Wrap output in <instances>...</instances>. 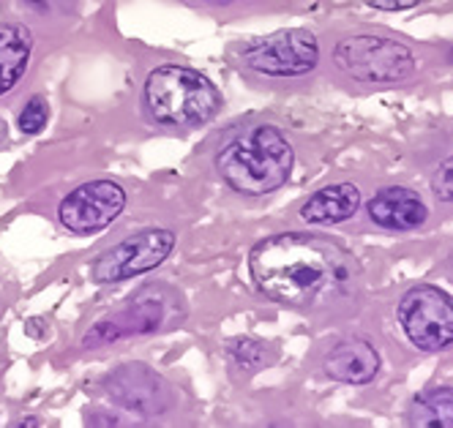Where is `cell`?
Instances as JSON below:
<instances>
[{
    "mask_svg": "<svg viewBox=\"0 0 453 428\" xmlns=\"http://www.w3.org/2000/svg\"><path fill=\"white\" fill-rule=\"evenodd\" d=\"M246 69L265 77H301L319 60V44L309 30H279L241 52Z\"/></svg>",
    "mask_w": 453,
    "mask_h": 428,
    "instance_id": "obj_7",
    "label": "cell"
},
{
    "mask_svg": "<svg viewBox=\"0 0 453 428\" xmlns=\"http://www.w3.org/2000/svg\"><path fill=\"white\" fill-rule=\"evenodd\" d=\"M50 120V104L44 96H30V102H25V107L19 110V118H17V126L22 134H39V131H44Z\"/></svg>",
    "mask_w": 453,
    "mask_h": 428,
    "instance_id": "obj_17",
    "label": "cell"
},
{
    "mask_svg": "<svg viewBox=\"0 0 453 428\" xmlns=\"http://www.w3.org/2000/svg\"><path fill=\"white\" fill-rule=\"evenodd\" d=\"M399 322L418 349L440 352L453 344V298L437 287H415L399 303Z\"/></svg>",
    "mask_w": 453,
    "mask_h": 428,
    "instance_id": "obj_6",
    "label": "cell"
},
{
    "mask_svg": "<svg viewBox=\"0 0 453 428\" xmlns=\"http://www.w3.org/2000/svg\"><path fill=\"white\" fill-rule=\"evenodd\" d=\"M410 425H442L450 428L453 425V387H434L424 396H418L415 404L410 407L407 415Z\"/></svg>",
    "mask_w": 453,
    "mask_h": 428,
    "instance_id": "obj_15",
    "label": "cell"
},
{
    "mask_svg": "<svg viewBox=\"0 0 453 428\" xmlns=\"http://www.w3.org/2000/svg\"><path fill=\"white\" fill-rule=\"evenodd\" d=\"M126 208V191L112 180H88L69 191L58 205L60 224L74 235H96Z\"/></svg>",
    "mask_w": 453,
    "mask_h": 428,
    "instance_id": "obj_8",
    "label": "cell"
},
{
    "mask_svg": "<svg viewBox=\"0 0 453 428\" xmlns=\"http://www.w3.org/2000/svg\"><path fill=\"white\" fill-rule=\"evenodd\" d=\"M432 191L437 200L453 203V156L440 164V170L432 175Z\"/></svg>",
    "mask_w": 453,
    "mask_h": 428,
    "instance_id": "obj_18",
    "label": "cell"
},
{
    "mask_svg": "<svg viewBox=\"0 0 453 428\" xmlns=\"http://www.w3.org/2000/svg\"><path fill=\"white\" fill-rule=\"evenodd\" d=\"M254 284L289 309H319L344 301L358 281V262L339 243L317 235H276L249 256Z\"/></svg>",
    "mask_w": 453,
    "mask_h": 428,
    "instance_id": "obj_1",
    "label": "cell"
},
{
    "mask_svg": "<svg viewBox=\"0 0 453 428\" xmlns=\"http://www.w3.org/2000/svg\"><path fill=\"white\" fill-rule=\"evenodd\" d=\"M336 65L352 80L391 85L412 77L415 55L407 44L385 36H349L334 52Z\"/></svg>",
    "mask_w": 453,
    "mask_h": 428,
    "instance_id": "obj_4",
    "label": "cell"
},
{
    "mask_svg": "<svg viewBox=\"0 0 453 428\" xmlns=\"http://www.w3.org/2000/svg\"><path fill=\"white\" fill-rule=\"evenodd\" d=\"M6 131H9V128H6V120H4V118H0V142H4V140H6Z\"/></svg>",
    "mask_w": 453,
    "mask_h": 428,
    "instance_id": "obj_21",
    "label": "cell"
},
{
    "mask_svg": "<svg viewBox=\"0 0 453 428\" xmlns=\"http://www.w3.org/2000/svg\"><path fill=\"white\" fill-rule=\"evenodd\" d=\"M366 4L382 11H402V9H412L418 0H366Z\"/></svg>",
    "mask_w": 453,
    "mask_h": 428,
    "instance_id": "obj_19",
    "label": "cell"
},
{
    "mask_svg": "<svg viewBox=\"0 0 453 428\" xmlns=\"http://www.w3.org/2000/svg\"><path fill=\"white\" fill-rule=\"evenodd\" d=\"M175 248V235L170 229H142L137 235H128L115 248L104 251L90 265V279L96 284H118L148 271H156Z\"/></svg>",
    "mask_w": 453,
    "mask_h": 428,
    "instance_id": "obj_5",
    "label": "cell"
},
{
    "mask_svg": "<svg viewBox=\"0 0 453 428\" xmlns=\"http://www.w3.org/2000/svg\"><path fill=\"white\" fill-rule=\"evenodd\" d=\"M161 319H165V303H161L158 298H148V294H142V298L128 303V309L118 311L115 317L96 322L88 331L85 347H102V344L118 341L123 336H140V333L158 331Z\"/></svg>",
    "mask_w": 453,
    "mask_h": 428,
    "instance_id": "obj_9",
    "label": "cell"
},
{
    "mask_svg": "<svg viewBox=\"0 0 453 428\" xmlns=\"http://www.w3.org/2000/svg\"><path fill=\"white\" fill-rule=\"evenodd\" d=\"M34 36L25 25L0 22V96L9 93L27 72Z\"/></svg>",
    "mask_w": 453,
    "mask_h": 428,
    "instance_id": "obj_14",
    "label": "cell"
},
{
    "mask_svg": "<svg viewBox=\"0 0 453 428\" xmlns=\"http://www.w3.org/2000/svg\"><path fill=\"white\" fill-rule=\"evenodd\" d=\"M110 393L120 407H128L134 412L150 415L165 407V385L142 366H128L110 377Z\"/></svg>",
    "mask_w": 453,
    "mask_h": 428,
    "instance_id": "obj_10",
    "label": "cell"
},
{
    "mask_svg": "<svg viewBox=\"0 0 453 428\" xmlns=\"http://www.w3.org/2000/svg\"><path fill=\"white\" fill-rule=\"evenodd\" d=\"M25 6H30L34 11H39V14H47V11H52L55 6H60L63 0H22Z\"/></svg>",
    "mask_w": 453,
    "mask_h": 428,
    "instance_id": "obj_20",
    "label": "cell"
},
{
    "mask_svg": "<svg viewBox=\"0 0 453 428\" xmlns=\"http://www.w3.org/2000/svg\"><path fill=\"white\" fill-rule=\"evenodd\" d=\"M221 107L219 88L186 65H158L145 82V110L158 126L194 128L208 123Z\"/></svg>",
    "mask_w": 453,
    "mask_h": 428,
    "instance_id": "obj_3",
    "label": "cell"
},
{
    "mask_svg": "<svg viewBox=\"0 0 453 428\" xmlns=\"http://www.w3.org/2000/svg\"><path fill=\"white\" fill-rule=\"evenodd\" d=\"M366 208H369V218L385 229H415L426 221L424 200L415 191L402 186L382 188L377 196H372V203Z\"/></svg>",
    "mask_w": 453,
    "mask_h": 428,
    "instance_id": "obj_11",
    "label": "cell"
},
{
    "mask_svg": "<svg viewBox=\"0 0 453 428\" xmlns=\"http://www.w3.org/2000/svg\"><path fill=\"white\" fill-rule=\"evenodd\" d=\"M380 371V355L372 344L361 339H347L336 344L326 357V374L336 382L364 385L372 382Z\"/></svg>",
    "mask_w": 453,
    "mask_h": 428,
    "instance_id": "obj_12",
    "label": "cell"
},
{
    "mask_svg": "<svg viewBox=\"0 0 453 428\" xmlns=\"http://www.w3.org/2000/svg\"><path fill=\"white\" fill-rule=\"evenodd\" d=\"M293 158V148L279 128L254 126L216 153V170L233 191L263 196L289 180Z\"/></svg>",
    "mask_w": 453,
    "mask_h": 428,
    "instance_id": "obj_2",
    "label": "cell"
},
{
    "mask_svg": "<svg viewBox=\"0 0 453 428\" xmlns=\"http://www.w3.org/2000/svg\"><path fill=\"white\" fill-rule=\"evenodd\" d=\"M230 357L238 371L249 374V371H257L268 363V347L257 339H238L233 347H230Z\"/></svg>",
    "mask_w": 453,
    "mask_h": 428,
    "instance_id": "obj_16",
    "label": "cell"
},
{
    "mask_svg": "<svg viewBox=\"0 0 453 428\" xmlns=\"http://www.w3.org/2000/svg\"><path fill=\"white\" fill-rule=\"evenodd\" d=\"M358 208H361V191L352 183H336L309 196V203L301 208V218L306 224H339L358 213Z\"/></svg>",
    "mask_w": 453,
    "mask_h": 428,
    "instance_id": "obj_13",
    "label": "cell"
}]
</instances>
